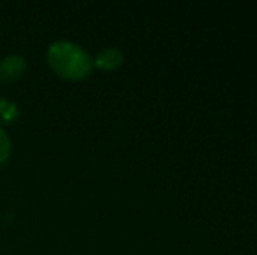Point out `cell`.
Masks as SVG:
<instances>
[{
    "mask_svg": "<svg viewBox=\"0 0 257 255\" xmlns=\"http://www.w3.org/2000/svg\"><path fill=\"white\" fill-rule=\"evenodd\" d=\"M11 156V140L9 135L6 133V129L0 128V166L9 159Z\"/></svg>",
    "mask_w": 257,
    "mask_h": 255,
    "instance_id": "5",
    "label": "cell"
},
{
    "mask_svg": "<svg viewBox=\"0 0 257 255\" xmlns=\"http://www.w3.org/2000/svg\"><path fill=\"white\" fill-rule=\"evenodd\" d=\"M124 62V56H122V51L115 48H107L102 49V51L96 55V58L93 60L95 67L102 68V70L112 72V70H117L119 67Z\"/></svg>",
    "mask_w": 257,
    "mask_h": 255,
    "instance_id": "3",
    "label": "cell"
},
{
    "mask_svg": "<svg viewBox=\"0 0 257 255\" xmlns=\"http://www.w3.org/2000/svg\"><path fill=\"white\" fill-rule=\"evenodd\" d=\"M18 117V107L9 100H0V128L2 124L13 123Z\"/></svg>",
    "mask_w": 257,
    "mask_h": 255,
    "instance_id": "4",
    "label": "cell"
},
{
    "mask_svg": "<svg viewBox=\"0 0 257 255\" xmlns=\"http://www.w3.org/2000/svg\"><path fill=\"white\" fill-rule=\"evenodd\" d=\"M46 60L54 74L67 81H82L89 77L95 68L88 51L70 41H58L49 46Z\"/></svg>",
    "mask_w": 257,
    "mask_h": 255,
    "instance_id": "1",
    "label": "cell"
},
{
    "mask_svg": "<svg viewBox=\"0 0 257 255\" xmlns=\"http://www.w3.org/2000/svg\"><path fill=\"white\" fill-rule=\"evenodd\" d=\"M27 70V60L20 55H9L0 62V84L18 81Z\"/></svg>",
    "mask_w": 257,
    "mask_h": 255,
    "instance_id": "2",
    "label": "cell"
}]
</instances>
